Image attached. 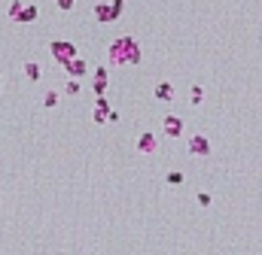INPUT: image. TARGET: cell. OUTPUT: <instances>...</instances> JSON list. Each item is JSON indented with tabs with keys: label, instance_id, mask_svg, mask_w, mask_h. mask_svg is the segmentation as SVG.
I'll use <instances>...</instances> for the list:
<instances>
[{
	"label": "cell",
	"instance_id": "cell-15",
	"mask_svg": "<svg viewBox=\"0 0 262 255\" xmlns=\"http://www.w3.org/2000/svg\"><path fill=\"white\" fill-rule=\"evenodd\" d=\"M201 97H204V88H201V85H192V106H198Z\"/></svg>",
	"mask_w": 262,
	"mask_h": 255
},
{
	"label": "cell",
	"instance_id": "cell-11",
	"mask_svg": "<svg viewBox=\"0 0 262 255\" xmlns=\"http://www.w3.org/2000/svg\"><path fill=\"white\" fill-rule=\"evenodd\" d=\"M22 9H25V3H22V0H9V18H12V22H19Z\"/></svg>",
	"mask_w": 262,
	"mask_h": 255
},
{
	"label": "cell",
	"instance_id": "cell-16",
	"mask_svg": "<svg viewBox=\"0 0 262 255\" xmlns=\"http://www.w3.org/2000/svg\"><path fill=\"white\" fill-rule=\"evenodd\" d=\"M92 88H95V95H107V82L104 79H92Z\"/></svg>",
	"mask_w": 262,
	"mask_h": 255
},
{
	"label": "cell",
	"instance_id": "cell-10",
	"mask_svg": "<svg viewBox=\"0 0 262 255\" xmlns=\"http://www.w3.org/2000/svg\"><path fill=\"white\" fill-rule=\"evenodd\" d=\"M171 97H174V85H171V82H159V85H155V100L168 103Z\"/></svg>",
	"mask_w": 262,
	"mask_h": 255
},
{
	"label": "cell",
	"instance_id": "cell-9",
	"mask_svg": "<svg viewBox=\"0 0 262 255\" xmlns=\"http://www.w3.org/2000/svg\"><path fill=\"white\" fill-rule=\"evenodd\" d=\"M22 70H25V76H28L31 82H40V76H43V67H40L37 61H25Z\"/></svg>",
	"mask_w": 262,
	"mask_h": 255
},
{
	"label": "cell",
	"instance_id": "cell-5",
	"mask_svg": "<svg viewBox=\"0 0 262 255\" xmlns=\"http://www.w3.org/2000/svg\"><path fill=\"white\" fill-rule=\"evenodd\" d=\"M162 134H165V137H171V140H174V137H180V134H183V119L168 113V116L162 119Z\"/></svg>",
	"mask_w": 262,
	"mask_h": 255
},
{
	"label": "cell",
	"instance_id": "cell-13",
	"mask_svg": "<svg viewBox=\"0 0 262 255\" xmlns=\"http://www.w3.org/2000/svg\"><path fill=\"white\" fill-rule=\"evenodd\" d=\"M183 179H186V176H183V170H171V173L165 176L168 186H183Z\"/></svg>",
	"mask_w": 262,
	"mask_h": 255
},
{
	"label": "cell",
	"instance_id": "cell-4",
	"mask_svg": "<svg viewBox=\"0 0 262 255\" xmlns=\"http://www.w3.org/2000/svg\"><path fill=\"white\" fill-rule=\"evenodd\" d=\"M189 155H195V158L211 155V143H207L204 134H192V137H189Z\"/></svg>",
	"mask_w": 262,
	"mask_h": 255
},
{
	"label": "cell",
	"instance_id": "cell-20",
	"mask_svg": "<svg viewBox=\"0 0 262 255\" xmlns=\"http://www.w3.org/2000/svg\"><path fill=\"white\" fill-rule=\"evenodd\" d=\"M0 88H3V76H0Z\"/></svg>",
	"mask_w": 262,
	"mask_h": 255
},
{
	"label": "cell",
	"instance_id": "cell-8",
	"mask_svg": "<svg viewBox=\"0 0 262 255\" xmlns=\"http://www.w3.org/2000/svg\"><path fill=\"white\" fill-rule=\"evenodd\" d=\"M40 18V6L37 3H25L22 15H19V25H31V22H37Z\"/></svg>",
	"mask_w": 262,
	"mask_h": 255
},
{
	"label": "cell",
	"instance_id": "cell-14",
	"mask_svg": "<svg viewBox=\"0 0 262 255\" xmlns=\"http://www.w3.org/2000/svg\"><path fill=\"white\" fill-rule=\"evenodd\" d=\"M79 91H82V82H79V79H67L64 95H79Z\"/></svg>",
	"mask_w": 262,
	"mask_h": 255
},
{
	"label": "cell",
	"instance_id": "cell-3",
	"mask_svg": "<svg viewBox=\"0 0 262 255\" xmlns=\"http://www.w3.org/2000/svg\"><path fill=\"white\" fill-rule=\"evenodd\" d=\"M95 18H98V22H104V25H113V22H119V18H122V12L113 6V0H110V3H95Z\"/></svg>",
	"mask_w": 262,
	"mask_h": 255
},
{
	"label": "cell",
	"instance_id": "cell-2",
	"mask_svg": "<svg viewBox=\"0 0 262 255\" xmlns=\"http://www.w3.org/2000/svg\"><path fill=\"white\" fill-rule=\"evenodd\" d=\"M49 52H52V58H55L61 67H67L74 58H79V52H76V46L71 40H55V43L49 46Z\"/></svg>",
	"mask_w": 262,
	"mask_h": 255
},
{
	"label": "cell",
	"instance_id": "cell-19",
	"mask_svg": "<svg viewBox=\"0 0 262 255\" xmlns=\"http://www.w3.org/2000/svg\"><path fill=\"white\" fill-rule=\"evenodd\" d=\"M95 79H104V82H110V76H107V67H95Z\"/></svg>",
	"mask_w": 262,
	"mask_h": 255
},
{
	"label": "cell",
	"instance_id": "cell-1",
	"mask_svg": "<svg viewBox=\"0 0 262 255\" xmlns=\"http://www.w3.org/2000/svg\"><path fill=\"white\" fill-rule=\"evenodd\" d=\"M144 61V49L134 36H116L107 49V64L110 67H137Z\"/></svg>",
	"mask_w": 262,
	"mask_h": 255
},
{
	"label": "cell",
	"instance_id": "cell-17",
	"mask_svg": "<svg viewBox=\"0 0 262 255\" xmlns=\"http://www.w3.org/2000/svg\"><path fill=\"white\" fill-rule=\"evenodd\" d=\"M195 200H198V204H201V207H211V204H214V197H211V194H207V191H198V197H195Z\"/></svg>",
	"mask_w": 262,
	"mask_h": 255
},
{
	"label": "cell",
	"instance_id": "cell-12",
	"mask_svg": "<svg viewBox=\"0 0 262 255\" xmlns=\"http://www.w3.org/2000/svg\"><path fill=\"white\" fill-rule=\"evenodd\" d=\"M43 106L46 109H55L58 106V91H46V95H43Z\"/></svg>",
	"mask_w": 262,
	"mask_h": 255
},
{
	"label": "cell",
	"instance_id": "cell-6",
	"mask_svg": "<svg viewBox=\"0 0 262 255\" xmlns=\"http://www.w3.org/2000/svg\"><path fill=\"white\" fill-rule=\"evenodd\" d=\"M155 149H159V143H155L152 131H144L141 137H137V152H141V155H152Z\"/></svg>",
	"mask_w": 262,
	"mask_h": 255
},
{
	"label": "cell",
	"instance_id": "cell-7",
	"mask_svg": "<svg viewBox=\"0 0 262 255\" xmlns=\"http://www.w3.org/2000/svg\"><path fill=\"white\" fill-rule=\"evenodd\" d=\"M64 70H67V76H71V79H82L85 73H89V64H85V58H74Z\"/></svg>",
	"mask_w": 262,
	"mask_h": 255
},
{
	"label": "cell",
	"instance_id": "cell-18",
	"mask_svg": "<svg viewBox=\"0 0 262 255\" xmlns=\"http://www.w3.org/2000/svg\"><path fill=\"white\" fill-rule=\"evenodd\" d=\"M74 6H76V0H58V9L61 12H71Z\"/></svg>",
	"mask_w": 262,
	"mask_h": 255
}]
</instances>
